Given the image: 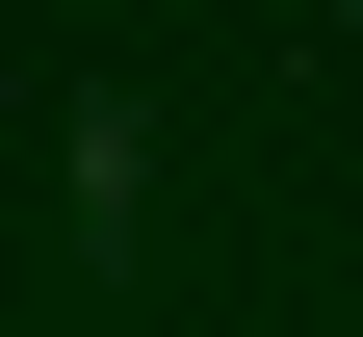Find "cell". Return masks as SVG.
<instances>
[{
    "label": "cell",
    "instance_id": "cell-1",
    "mask_svg": "<svg viewBox=\"0 0 363 337\" xmlns=\"http://www.w3.org/2000/svg\"><path fill=\"white\" fill-rule=\"evenodd\" d=\"M78 233H104V260L156 233V130H130V104H78Z\"/></svg>",
    "mask_w": 363,
    "mask_h": 337
}]
</instances>
